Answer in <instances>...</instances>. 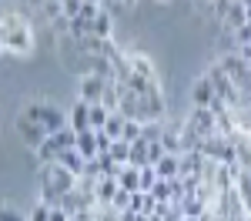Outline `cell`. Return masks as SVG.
I'll return each mask as SVG.
<instances>
[{"label": "cell", "mask_w": 251, "mask_h": 221, "mask_svg": "<svg viewBox=\"0 0 251 221\" xmlns=\"http://www.w3.org/2000/svg\"><path fill=\"white\" fill-rule=\"evenodd\" d=\"M107 158L114 161V164H127L131 161V141H114L111 151H107Z\"/></svg>", "instance_id": "obj_20"}, {"label": "cell", "mask_w": 251, "mask_h": 221, "mask_svg": "<svg viewBox=\"0 0 251 221\" xmlns=\"http://www.w3.org/2000/svg\"><path fill=\"white\" fill-rule=\"evenodd\" d=\"M154 171H157V178H161V181L177 178V171H181V154H164V158L154 164Z\"/></svg>", "instance_id": "obj_17"}, {"label": "cell", "mask_w": 251, "mask_h": 221, "mask_svg": "<svg viewBox=\"0 0 251 221\" xmlns=\"http://www.w3.org/2000/svg\"><path fill=\"white\" fill-rule=\"evenodd\" d=\"M74 151H77L84 161H94L100 151H97V134L94 131H80L77 134V144H74Z\"/></svg>", "instance_id": "obj_14"}, {"label": "cell", "mask_w": 251, "mask_h": 221, "mask_svg": "<svg viewBox=\"0 0 251 221\" xmlns=\"http://www.w3.org/2000/svg\"><path fill=\"white\" fill-rule=\"evenodd\" d=\"M117 184H121L124 191L137 195V191H141V168H134V164H124V168L117 171Z\"/></svg>", "instance_id": "obj_15"}, {"label": "cell", "mask_w": 251, "mask_h": 221, "mask_svg": "<svg viewBox=\"0 0 251 221\" xmlns=\"http://www.w3.org/2000/svg\"><path fill=\"white\" fill-rule=\"evenodd\" d=\"M204 77L211 80V87H214V94H218V100H225L231 111H234V107H241V91L234 87V80L225 74V67H221L218 60H214L211 67L204 71Z\"/></svg>", "instance_id": "obj_6"}, {"label": "cell", "mask_w": 251, "mask_h": 221, "mask_svg": "<svg viewBox=\"0 0 251 221\" xmlns=\"http://www.w3.org/2000/svg\"><path fill=\"white\" fill-rule=\"evenodd\" d=\"M127 164H134V168H148V141H131V161Z\"/></svg>", "instance_id": "obj_21"}, {"label": "cell", "mask_w": 251, "mask_h": 221, "mask_svg": "<svg viewBox=\"0 0 251 221\" xmlns=\"http://www.w3.org/2000/svg\"><path fill=\"white\" fill-rule=\"evenodd\" d=\"M50 221H71V215H67L60 204H54V208H50Z\"/></svg>", "instance_id": "obj_31"}, {"label": "cell", "mask_w": 251, "mask_h": 221, "mask_svg": "<svg viewBox=\"0 0 251 221\" xmlns=\"http://www.w3.org/2000/svg\"><path fill=\"white\" fill-rule=\"evenodd\" d=\"M74 144H77V134H74L71 127H64V131H57V134H50V138H47L37 151H34L37 168H40V164H57L60 154H64V151H71Z\"/></svg>", "instance_id": "obj_4"}, {"label": "cell", "mask_w": 251, "mask_h": 221, "mask_svg": "<svg viewBox=\"0 0 251 221\" xmlns=\"http://www.w3.org/2000/svg\"><path fill=\"white\" fill-rule=\"evenodd\" d=\"M157 171L154 168H141V191H144V195H151V191H154V184H157Z\"/></svg>", "instance_id": "obj_23"}, {"label": "cell", "mask_w": 251, "mask_h": 221, "mask_svg": "<svg viewBox=\"0 0 251 221\" xmlns=\"http://www.w3.org/2000/svg\"><path fill=\"white\" fill-rule=\"evenodd\" d=\"M161 3H164V0H161Z\"/></svg>", "instance_id": "obj_35"}, {"label": "cell", "mask_w": 251, "mask_h": 221, "mask_svg": "<svg viewBox=\"0 0 251 221\" xmlns=\"http://www.w3.org/2000/svg\"><path fill=\"white\" fill-rule=\"evenodd\" d=\"M107 87H111V80H107V77L84 71V74L77 77V100H84V104H100L104 94H107Z\"/></svg>", "instance_id": "obj_7"}, {"label": "cell", "mask_w": 251, "mask_h": 221, "mask_svg": "<svg viewBox=\"0 0 251 221\" xmlns=\"http://www.w3.org/2000/svg\"><path fill=\"white\" fill-rule=\"evenodd\" d=\"M91 37H100V40L114 37V17L107 10H97V17L91 20Z\"/></svg>", "instance_id": "obj_13"}, {"label": "cell", "mask_w": 251, "mask_h": 221, "mask_svg": "<svg viewBox=\"0 0 251 221\" xmlns=\"http://www.w3.org/2000/svg\"><path fill=\"white\" fill-rule=\"evenodd\" d=\"M218 64L225 67V74H228V77L234 80V87L241 91V107H248L251 104V67L238 57V54H221Z\"/></svg>", "instance_id": "obj_5"}, {"label": "cell", "mask_w": 251, "mask_h": 221, "mask_svg": "<svg viewBox=\"0 0 251 221\" xmlns=\"http://www.w3.org/2000/svg\"><path fill=\"white\" fill-rule=\"evenodd\" d=\"M214 104H218V94H214L211 80L201 74V77L191 84V107H208V111H211Z\"/></svg>", "instance_id": "obj_9"}, {"label": "cell", "mask_w": 251, "mask_h": 221, "mask_svg": "<svg viewBox=\"0 0 251 221\" xmlns=\"http://www.w3.org/2000/svg\"><path fill=\"white\" fill-rule=\"evenodd\" d=\"M27 221H50V204L37 201V204H34V211L27 215Z\"/></svg>", "instance_id": "obj_26"}, {"label": "cell", "mask_w": 251, "mask_h": 221, "mask_svg": "<svg viewBox=\"0 0 251 221\" xmlns=\"http://www.w3.org/2000/svg\"><path fill=\"white\" fill-rule=\"evenodd\" d=\"M0 54H3V40H0Z\"/></svg>", "instance_id": "obj_33"}, {"label": "cell", "mask_w": 251, "mask_h": 221, "mask_svg": "<svg viewBox=\"0 0 251 221\" xmlns=\"http://www.w3.org/2000/svg\"><path fill=\"white\" fill-rule=\"evenodd\" d=\"M127 60H131V74L141 80H161L157 77V67H154V60L148 57V54H137V50H131L127 54Z\"/></svg>", "instance_id": "obj_11"}, {"label": "cell", "mask_w": 251, "mask_h": 221, "mask_svg": "<svg viewBox=\"0 0 251 221\" xmlns=\"http://www.w3.org/2000/svg\"><path fill=\"white\" fill-rule=\"evenodd\" d=\"M60 14H64V3L60 0H44V17L47 20H57Z\"/></svg>", "instance_id": "obj_27"}, {"label": "cell", "mask_w": 251, "mask_h": 221, "mask_svg": "<svg viewBox=\"0 0 251 221\" xmlns=\"http://www.w3.org/2000/svg\"><path fill=\"white\" fill-rule=\"evenodd\" d=\"M141 131H144V124H141V121H131V118H127V124H124V134H121V141H141Z\"/></svg>", "instance_id": "obj_24"}, {"label": "cell", "mask_w": 251, "mask_h": 221, "mask_svg": "<svg viewBox=\"0 0 251 221\" xmlns=\"http://www.w3.org/2000/svg\"><path fill=\"white\" fill-rule=\"evenodd\" d=\"M234 44H238V47H245V44H251V24H241V27L234 30Z\"/></svg>", "instance_id": "obj_29"}, {"label": "cell", "mask_w": 251, "mask_h": 221, "mask_svg": "<svg viewBox=\"0 0 251 221\" xmlns=\"http://www.w3.org/2000/svg\"><path fill=\"white\" fill-rule=\"evenodd\" d=\"M20 114H24V118H30L37 127H44V131H47V138L67 127V114L60 111L57 104H50V100H30V104H24V111H20Z\"/></svg>", "instance_id": "obj_3"}, {"label": "cell", "mask_w": 251, "mask_h": 221, "mask_svg": "<svg viewBox=\"0 0 251 221\" xmlns=\"http://www.w3.org/2000/svg\"><path fill=\"white\" fill-rule=\"evenodd\" d=\"M0 40H3V54H10V57H30L34 54V27L24 14L0 17Z\"/></svg>", "instance_id": "obj_1"}, {"label": "cell", "mask_w": 251, "mask_h": 221, "mask_svg": "<svg viewBox=\"0 0 251 221\" xmlns=\"http://www.w3.org/2000/svg\"><path fill=\"white\" fill-rule=\"evenodd\" d=\"M14 127H17V134H20V141L30 147V151H37L40 144L47 141V131L44 127H37L30 118H24V114H17V121H14Z\"/></svg>", "instance_id": "obj_8"}, {"label": "cell", "mask_w": 251, "mask_h": 221, "mask_svg": "<svg viewBox=\"0 0 251 221\" xmlns=\"http://www.w3.org/2000/svg\"><path fill=\"white\" fill-rule=\"evenodd\" d=\"M124 124H127V118H124L121 111H114V114L107 118V124H104L100 131H104V134H107L111 141H121V134H124Z\"/></svg>", "instance_id": "obj_19"}, {"label": "cell", "mask_w": 251, "mask_h": 221, "mask_svg": "<svg viewBox=\"0 0 251 221\" xmlns=\"http://www.w3.org/2000/svg\"><path fill=\"white\" fill-rule=\"evenodd\" d=\"M60 3H64V0H60Z\"/></svg>", "instance_id": "obj_34"}, {"label": "cell", "mask_w": 251, "mask_h": 221, "mask_svg": "<svg viewBox=\"0 0 251 221\" xmlns=\"http://www.w3.org/2000/svg\"><path fill=\"white\" fill-rule=\"evenodd\" d=\"M84 3H91V7H100V3H104V0H84Z\"/></svg>", "instance_id": "obj_32"}, {"label": "cell", "mask_w": 251, "mask_h": 221, "mask_svg": "<svg viewBox=\"0 0 251 221\" xmlns=\"http://www.w3.org/2000/svg\"><path fill=\"white\" fill-rule=\"evenodd\" d=\"M121 191V184H117V178H97L94 184V201H97V208H111V201H114V195Z\"/></svg>", "instance_id": "obj_12"}, {"label": "cell", "mask_w": 251, "mask_h": 221, "mask_svg": "<svg viewBox=\"0 0 251 221\" xmlns=\"http://www.w3.org/2000/svg\"><path fill=\"white\" fill-rule=\"evenodd\" d=\"M80 10H84V0H64V17L67 20L80 17Z\"/></svg>", "instance_id": "obj_28"}, {"label": "cell", "mask_w": 251, "mask_h": 221, "mask_svg": "<svg viewBox=\"0 0 251 221\" xmlns=\"http://www.w3.org/2000/svg\"><path fill=\"white\" fill-rule=\"evenodd\" d=\"M111 208H114L117 215H121V211H127V208H131V191H124V188H121V191L114 195V201H111Z\"/></svg>", "instance_id": "obj_25"}, {"label": "cell", "mask_w": 251, "mask_h": 221, "mask_svg": "<svg viewBox=\"0 0 251 221\" xmlns=\"http://www.w3.org/2000/svg\"><path fill=\"white\" fill-rule=\"evenodd\" d=\"M60 168H64V171H71V174H74V178H80V174H84V168H87V161L80 158L77 151H74V147H71V151H64V154H60V161H57Z\"/></svg>", "instance_id": "obj_18"}, {"label": "cell", "mask_w": 251, "mask_h": 221, "mask_svg": "<svg viewBox=\"0 0 251 221\" xmlns=\"http://www.w3.org/2000/svg\"><path fill=\"white\" fill-rule=\"evenodd\" d=\"M91 107V131H100L104 124H107V118L114 114V111H107L104 104H87Z\"/></svg>", "instance_id": "obj_22"}, {"label": "cell", "mask_w": 251, "mask_h": 221, "mask_svg": "<svg viewBox=\"0 0 251 221\" xmlns=\"http://www.w3.org/2000/svg\"><path fill=\"white\" fill-rule=\"evenodd\" d=\"M221 24H225V27H228V30L234 34L241 24H248V7H245L241 0H234L231 7H228V14H225V20H221Z\"/></svg>", "instance_id": "obj_16"}, {"label": "cell", "mask_w": 251, "mask_h": 221, "mask_svg": "<svg viewBox=\"0 0 251 221\" xmlns=\"http://www.w3.org/2000/svg\"><path fill=\"white\" fill-rule=\"evenodd\" d=\"M74 184L77 178L71 174V171H64L60 164H40L37 168V188H40V201L44 204H60L64 195H71L74 191Z\"/></svg>", "instance_id": "obj_2"}, {"label": "cell", "mask_w": 251, "mask_h": 221, "mask_svg": "<svg viewBox=\"0 0 251 221\" xmlns=\"http://www.w3.org/2000/svg\"><path fill=\"white\" fill-rule=\"evenodd\" d=\"M0 221H27V215H20V211H14V208L0 204Z\"/></svg>", "instance_id": "obj_30"}, {"label": "cell", "mask_w": 251, "mask_h": 221, "mask_svg": "<svg viewBox=\"0 0 251 221\" xmlns=\"http://www.w3.org/2000/svg\"><path fill=\"white\" fill-rule=\"evenodd\" d=\"M67 127L80 134V131H91V107L84 104V100H74L71 104V111H67Z\"/></svg>", "instance_id": "obj_10"}]
</instances>
